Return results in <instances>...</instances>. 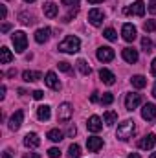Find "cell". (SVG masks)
<instances>
[{
	"mask_svg": "<svg viewBox=\"0 0 156 158\" xmlns=\"http://www.w3.org/2000/svg\"><path fill=\"white\" fill-rule=\"evenodd\" d=\"M151 74H153V76L156 77V59L153 61V64H151Z\"/></svg>",
	"mask_w": 156,
	"mask_h": 158,
	"instance_id": "f6af8a7d",
	"label": "cell"
},
{
	"mask_svg": "<svg viewBox=\"0 0 156 158\" xmlns=\"http://www.w3.org/2000/svg\"><path fill=\"white\" fill-rule=\"evenodd\" d=\"M142 101H143L142 94H127V98H125V109L127 110H134Z\"/></svg>",
	"mask_w": 156,
	"mask_h": 158,
	"instance_id": "8992f818",
	"label": "cell"
},
{
	"mask_svg": "<svg viewBox=\"0 0 156 158\" xmlns=\"http://www.w3.org/2000/svg\"><path fill=\"white\" fill-rule=\"evenodd\" d=\"M130 83H132L134 88H143L147 85V79L143 77V76H134V77L130 79Z\"/></svg>",
	"mask_w": 156,
	"mask_h": 158,
	"instance_id": "484cf974",
	"label": "cell"
},
{
	"mask_svg": "<svg viewBox=\"0 0 156 158\" xmlns=\"http://www.w3.org/2000/svg\"><path fill=\"white\" fill-rule=\"evenodd\" d=\"M76 66H77V70L83 76H90V72H92V68L88 66V63H86L84 59H79L77 63H76Z\"/></svg>",
	"mask_w": 156,
	"mask_h": 158,
	"instance_id": "603a6c76",
	"label": "cell"
},
{
	"mask_svg": "<svg viewBox=\"0 0 156 158\" xmlns=\"http://www.w3.org/2000/svg\"><path fill=\"white\" fill-rule=\"evenodd\" d=\"M136 26H132V24H123V28H121V35H123V39L127 40V42H132V40L136 39Z\"/></svg>",
	"mask_w": 156,
	"mask_h": 158,
	"instance_id": "30bf717a",
	"label": "cell"
},
{
	"mask_svg": "<svg viewBox=\"0 0 156 158\" xmlns=\"http://www.w3.org/2000/svg\"><path fill=\"white\" fill-rule=\"evenodd\" d=\"M127 158H142V156H140L138 153H130V155H129V156H127Z\"/></svg>",
	"mask_w": 156,
	"mask_h": 158,
	"instance_id": "7dc6e473",
	"label": "cell"
},
{
	"mask_svg": "<svg viewBox=\"0 0 156 158\" xmlns=\"http://www.w3.org/2000/svg\"><path fill=\"white\" fill-rule=\"evenodd\" d=\"M13 61V53L4 46V48H0V63L2 64H7V63H11Z\"/></svg>",
	"mask_w": 156,
	"mask_h": 158,
	"instance_id": "7402d4cb",
	"label": "cell"
},
{
	"mask_svg": "<svg viewBox=\"0 0 156 158\" xmlns=\"http://www.w3.org/2000/svg\"><path fill=\"white\" fill-rule=\"evenodd\" d=\"M39 143H40V140L35 132H28L24 136V145L26 147H39Z\"/></svg>",
	"mask_w": 156,
	"mask_h": 158,
	"instance_id": "d6986e66",
	"label": "cell"
},
{
	"mask_svg": "<svg viewBox=\"0 0 156 158\" xmlns=\"http://www.w3.org/2000/svg\"><path fill=\"white\" fill-rule=\"evenodd\" d=\"M79 156H81V147L77 143H72L68 147V158H79Z\"/></svg>",
	"mask_w": 156,
	"mask_h": 158,
	"instance_id": "4316f807",
	"label": "cell"
},
{
	"mask_svg": "<svg viewBox=\"0 0 156 158\" xmlns=\"http://www.w3.org/2000/svg\"><path fill=\"white\" fill-rule=\"evenodd\" d=\"M156 145V134H147V136H143L142 140H140V143H138V147L140 149H143V151H149V149H153Z\"/></svg>",
	"mask_w": 156,
	"mask_h": 158,
	"instance_id": "9c48e42d",
	"label": "cell"
},
{
	"mask_svg": "<svg viewBox=\"0 0 156 158\" xmlns=\"http://www.w3.org/2000/svg\"><path fill=\"white\" fill-rule=\"evenodd\" d=\"M90 4H99V2H103V0H88Z\"/></svg>",
	"mask_w": 156,
	"mask_h": 158,
	"instance_id": "681fc988",
	"label": "cell"
},
{
	"mask_svg": "<svg viewBox=\"0 0 156 158\" xmlns=\"http://www.w3.org/2000/svg\"><path fill=\"white\" fill-rule=\"evenodd\" d=\"M97 59H99L101 63H110V61L114 59V50L109 48V46H101V48H97Z\"/></svg>",
	"mask_w": 156,
	"mask_h": 158,
	"instance_id": "ba28073f",
	"label": "cell"
},
{
	"mask_svg": "<svg viewBox=\"0 0 156 158\" xmlns=\"http://www.w3.org/2000/svg\"><path fill=\"white\" fill-rule=\"evenodd\" d=\"M72 114H74V107L70 103H61L59 105V114H57L59 121H70Z\"/></svg>",
	"mask_w": 156,
	"mask_h": 158,
	"instance_id": "5b68a950",
	"label": "cell"
},
{
	"mask_svg": "<svg viewBox=\"0 0 156 158\" xmlns=\"http://www.w3.org/2000/svg\"><path fill=\"white\" fill-rule=\"evenodd\" d=\"M134 131H136L134 121H132V119H125L123 123H119V125H117L116 136L121 140V142H127V140H130V138H132Z\"/></svg>",
	"mask_w": 156,
	"mask_h": 158,
	"instance_id": "6da1fadb",
	"label": "cell"
},
{
	"mask_svg": "<svg viewBox=\"0 0 156 158\" xmlns=\"http://www.w3.org/2000/svg\"><path fill=\"white\" fill-rule=\"evenodd\" d=\"M2 158H13V156H11V153H9V151H6V153L2 155Z\"/></svg>",
	"mask_w": 156,
	"mask_h": 158,
	"instance_id": "c3c4849f",
	"label": "cell"
},
{
	"mask_svg": "<svg viewBox=\"0 0 156 158\" xmlns=\"http://www.w3.org/2000/svg\"><path fill=\"white\" fill-rule=\"evenodd\" d=\"M116 119H117V114L114 110H107V112H105V123H107V125H114Z\"/></svg>",
	"mask_w": 156,
	"mask_h": 158,
	"instance_id": "f1b7e54d",
	"label": "cell"
},
{
	"mask_svg": "<svg viewBox=\"0 0 156 158\" xmlns=\"http://www.w3.org/2000/svg\"><path fill=\"white\" fill-rule=\"evenodd\" d=\"M151 158H156V153H153V155H151Z\"/></svg>",
	"mask_w": 156,
	"mask_h": 158,
	"instance_id": "f5cc1de1",
	"label": "cell"
},
{
	"mask_svg": "<svg viewBox=\"0 0 156 158\" xmlns=\"http://www.w3.org/2000/svg\"><path fill=\"white\" fill-rule=\"evenodd\" d=\"M33 98H35V99H42V98H44V92H42V90H35V92H33Z\"/></svg>",
	"mask_w": 156,
	"mask_h": 158,
	"instance_id": "f35d334b",
	"label": "cell"
},
{
	"mask_svg": "<svg viewBox=\"0 0 156 158\" xmlns=\"http://www.w3.org/2000/svg\"><path fill=\"white\" fill-rule=\"evenodd\" d=\"M0 15H2V20L6 19V15H7V9H6V6H0Z\"/></svg>",
	"mask_w": 156,
	"mask_h": 158,
	"instance_id": "ab89813d",
	"label": "cell"
},
{
	"mask_svg": "<svg viewBox=\"0 0 156 158\" xmlns=\"http://www.w3.org/2000/svg\"><path fill=\"white\" fill-rule=\"evenodd\" d=\"M40 77H42V74H40V72H30V70H26V72L22 74V79H24V81H28V83L39 81Z\"/></svg>",
	"mask_w": 156,
	"mask_h": 158,
	"instance_id": "cb8c5ba5",
	"label": "cell"
},
{
	"mask_svg": "<svg viewBox=\"0 0 156 158\" xmlns=\"http://www.w3.org/2000/svg\"><path fill=\"white\" fill-rule=\"evenodd\" d=\"M103 37H105L107 40H112V42H114V40H117V33L112 30V28H107V30L103 31Z\"/></svg>",
	"mask_w": 156,
	"mask_h": 158,
	"instance_id": "f546056e",
	"label": "cell"
},
{
	"mask_svg": "<svg viewBox=\"0 0 156 158\" xmlns=\"http://www.w3.org/2000/svg\"><path fill=\"white\" fill-rule=\"evenodd\" d=\"M153 96L156 98V83H154V86H153Z\"/></svg>",
	"mask_w": 156,
	"mask_h": 158,
	"instance_id": "f907efd6",
	"label": "cell"
},
{
	"mask_svg": "<svg viewBox=\"0 0 156 158\" xmlns=\"http://www.w3.org/2000/svg\"><path fill=\"white\" fill-rule=\"evenodd\" d=\"M57 66H59V70H61V72H66V74H70V72H72V66H70V63H66V61H61Z\"/></svg>",
	"mask_w": 156,
	"mask_h": 158,
	"instance_id": "d6a6232c",
	"label": "cell"
},
{
	"mask_svg": "<svg viewBox=\"0 0 156 158\" xmlns=\"http://www.w3.org/2000/svg\"><path fill=\"white\" fill-rule=\"evenodd\" d=\"M149 11H151L153 15H156V2H151V6H149Z\"/></svg>",
	"mask_w": 156,
	"mask_h": 158,
	"instance_id": "ee69618b",
	"label": "cell"
},
{
	"mask_svg": "<svg viewBox=\"0 0 156 158\" xmlns=\"http://www.w3.org/2000/svg\"><path fill=\"white\" fill-rule=\"evenodd\" d=\"M86 127L90 132H99L103 129V123H101V118L99 116H90L88 121H86Z\"/></svg>",
	"mask_w": 156,
	"mask_h": 158,
	"instance_id": "5bb4252c",
	"label": "cell"
},
{
	"mask_svg": "<svg viewBox=\"0 0 156 158\" xmlns=\"http://www.w3.org/2000/svg\"><path fill=\"white\" fill-rule=\"evenodd\" d=\"M64 6H74V7H77V4H79V0H61Z\"/></svg>",
	"mask_w": 156,
	"mask_h": 158,
	"instance_id": "74e56055",
	"label": "cell"
},
{
	"mask_svg": "<svg viewBox=\"0 0 156 158\" xmlns=\"http://www.w3.org/2000/svg\"><path fill=\"white\" fill-rule=\"evenodd\" d=\"M50 116H51V110H50L48 105H40L39 109H37V118H39L40 121H48Z\"/></svg>",
	"mask_w": 156,
	"mask_h": 158,
	"instance_id": "44dd1931",
	"label": "cell"
},
{
	"mask_svg": "<svg viewBox=\"0 0 156 158\" xmlns=\"http://www.w3.org/2000/svg\"><path fill=\"white\" fill-rule=\"evenodd\" d=\"M48 156H50V158H59V156H61V151H59L57 147H51V149L48 151Z\"/></svg>",
	"mask_w": 156,
	"mask_h": 158,
	"instance_id": "e575fe53",
	"label": "cell"
},
{
	"mask_svg": "<svg viewBox=\"0 0 156 158\" xmlns=\"http://www.w3.org/2000/svg\"><path fill=\"white\" fill-rule=\"evenodd\" d=\"M114 101V96L110 94V92H107V94H103V98H101V103L103 105H110Z\"/></svg>",
	"mask_w": 156,
	"mask_h": 158,
	"instance_id": "836d02e7",
	"label": "cell"
},
{
	"mask_svg": "<svg viewBox=\"0 0 156 158\" xmlns=\"http://www.w3.org/2000/svg\"><path fill=\"white\" fill-rule=\"evenodd\" d=\"M79 48H81V40L74 35H68L59 44V52H64V53H76V52H79Z\"/></svg>",
	"mask_w": 156,
	"mask_h": 158,
	"instance_id": "7a4b0ae2",
	"label": "cell"
},
{
	"mask_svg": "<svg viewBox=\"0 0 156 158\" xmlns=\"http://www.w3.org/2000/svg\"><path fill=\"white\" fill-rule=\"evenodd\" d=\"M22 119H24V112H22V110H17V112L9 118V129H11V131H18L20 125H22Z\"/></svg>",
	"mask_w": 156,
	"mask_h": 158,
	"instance_id": "7c38bea8",
	"label": "cell"
},
{
	"mask_svg": "<svg viewBox=\"0 0 156 158\" xmlns=\"http://www.w3.org/2000/svg\"><path fill=\"white\" fill-rule=\"evenodd\" d=\"M90 101H92V103H97V101H99V96H97V92H94V94L90 96Z\"/></svg>",
	"mask_w": 156,
	"mask_h": 158,
	"instance_id": "60d3db41",
	"label": "cell"
},
{
	"mask_svg": "<svg viewBox=\"0 0 156 158\" xmlns=\"http://www.w3.org/2000/svg\"><path fill=\"white\" fill-rule=\"evenodd\" d=\"M142 118L145 121H153L156 118V105L153 103H145L143 109H142Z\"/></svg>",
	"mask_w": 156,
	"mask_h": 158,
	"instance_id": "8fae6325",
	"label": "cell"
},
{
	"mask_svg": "<svg viewBox=\"0 0 156 158\" xmlns=\"http://www.w3.org/2000/svg\"><path fill=\"white\" fill-rule=\"evenodd\" d=\"M4 96H6V86H2V88H0V98L4 99Z\"/></svg>",
	"mask_w": 156,
	"mask_h": 158,
	"instance_id": "bcb514c9",
	"label": "cell"
},
{
	"mask_svg": "<svg viewBox=\"0 0 156 158\" xmlns=\"http://www.w3.org/2000/svg\"><path fill=\"white\" fill-rule=\"evenodd\" d=\"M13 44H15V52L17 53H22L24 50H26V46H28V37H26V33L24 31H15L13 33Z\"/></svg>",
	"mask_w": 156,
	"mask_h": 158,
	"instance_id": "3957f363",
	"label": "cell"
},
{
	"mask_svg": "<svg viewBox=\"0 0 156 158\" xmlns=\"http://www.w3.org/2000/svg\"><path fill=\"white\" fill-rule=\"evenodd\" d=\"M143 30H145L147 33H151V31H156V20H154V19L147 20V22L143 24Z\"/></svg>",
	"mask_w": 156,
	"mask_h": 158,
	"instance_id": "1f68e13d",
	"label": "cell"
},
{
	"mask_svg": "<svg viewBox=\"0 0 156 158\" xmlns=\"http://www.w3.org/2000/svg\"><path fill=\"white\" fill-rule=\"evenodd\" d=\"M18 19H20V22L26 24V26H31V24L35 22V17H33V15H28V13H20Z\"/></svg>",
	"mask_w": 156,
	"mask_h": 158,
	"instance_id": "83f0119b",
	"label": "cell"
},
{
	"mask_svg": "<svg viewBox=\"0 0 156 158\" xmlns=\"http://www.w3.org/2000/svg\"><path fill=\"white\" fill-rule=\"evenodd\" d=\"M42 11H44V15H46L48 19H55L57 13H59V7H57L53 2H46V4L42 6Z\"/></svg>",
	"mask_w": 156,
	"mask_h": 158,
	"instance_id": "e0dca14e",
	"label": "cell"
},
{
	"mask_svg": "<svg viewBox=\"0 0 156 158\" xmlns=\"http://www.w3.org/2000/svg\"><path fill=\"white\" fill-rule=\"evenodd\" d=\"M76 15H77V7H74V9H72V11H70V13H68V15L64 17V22H70V20H72V19H74Z\"/></svg>",
	"mask_w": 156,
	"mask_h": 158,
	"instance_id": "d590c367",
	"label": "cell"
},
{
	"mask_svg": "<svg viewBox=\"0 0 156 158\" xmlns=\"http://www.w3.org/2000/svg\"><path fill=\"white\" fill-rule=\"evenodd\" d=\"M125 15H138V17H143L145 15V2L143 0H136L132 7H125L123 9Z\"/></svg>",
	"mask_w": 156,
	"mask_h": 158,
	"instance_id": "277c9868",
	"label": "cell"
},
{
	"mask_svg": "<svg viewBox=\"0 0 156 158\" xmlns=\"http://www.w3.org/2000/svg\"><path fill=\"white\" fill-rule=\"evenodd\" d=\"M24 2H26V4H31V2H35V0H24Z\"/></svg>",
	"mask_w": 156,
	"mask_h": 158,
	"instance_id": "816d5d0a",
	"label": "cell"
},
{
	"mask_svg": "<svg viewBox=\"0 0 156 158\" xmlns=\"http://www.w3.org/2000/svg\"><path fill=\"white\" fill-rule=\"evenodd\" d=\"M103 19H105V13L101 9H90L88 11V22L92 26H101L103 24Z\"/></svg>",
	"mask_w": 156,
	"mask_h": 158,
	"instance_id": "52a82bcc",
	"label": "cell"
},
{
	"mask_svg": "<svg viewBox=\"0 0 156 158\" xmlns=\"http://www.w3.org/2000/svg\"><path fill=\"white\" fill-rule=\"evenodd\" d=\"M153 2H156V0H153Z\"/></svg>",
	"mask_w": 156,
	"mask_h": 158,
	"instance_id": "db71d44e",
	"label": "cell"
},
{
	"mask_svg": "<svg viewBox=\"0 0 156 158\" xmlns=\"http://www.w3.org/2000/svg\"><path fill=\"white\" fill-rule=\"evenodd\" d=\"M48 140H51V142H61L63 140V132L59 131V129H51V131H48Z\"/></svg>",
	"mask_w": 156,
	"mask_h": 158,
	"instance_id": "d4e9b609",
	"label": "cell"
},
{
	"mask_svg": "<svg viewBox=\"0 0 156 158\" xmlns=\"http://www.w3.org/2000/svg\"><path fill=\"white\" fill-rule=\"evenodd\" d=\"M44 81H46V85H48L51 90H59V88H61V83H59V79L55 76V72H48Z\"/></svg>",
	"mask_w": 156,
	"mask_h": 158,
	"instance_id": "ac0fdd59",
	"label": "cell"
},
{
	"mask_svg": "<svg viewBox=\"0 0 156 158\" xmlns=\"http://www.w3.org/2000/svg\"><path fill=\"white\" fill-rule=\"evenodd\" d=\"M99 79H101L105 85H109V86L116 83V76H114L110 70H107V68H101V70H99Z\"/></svg>",
	"mask_w": 156,
	"mask_h": 158,
	"instance_id": "2e32d148",
	"label": "cell"
},
{
	"mask_svg": "<svg viewBox=\"0 0 156 158\" xmlns=\"http://www.w3.org/2000/svg\"><path fill=\"white\" fill-rule=\"evenodd\" d=\"M22 158H40V156L37 155V153H26Z\"/></svg>",
	"mask_w": 156,
	"mask_h": 158,
	"instance_id": "b9f144b4",
	"label": "cell"
},
{
	"mask_svg": "<svg viewBox=\"0 0 156 158\" xmlns=\"http://www.w3.org/2000/svg\"><path fill=\"white\" fill-rule=\"evenodd\" d=\"M9 30H11V24H7V22L2 24V33H6V31H9Z\"/></svg>",
	"mask_w": 156,
	"mask_h": 158,
	"instance_id": "7bdbcfd3",
	"label": "cell"
},
{
	"mask_svg": "<svg viewBox=\"0 0 156 158\" xmlns=\"http://www.w3.org/2000/svg\"><path fill=\"white\" fill-rule=\"evenodd\" d=\"M86 147L90 153H97L101 147H103V138H97V136H92L86 140Z\"/></svg>",
	"mask_w": 156,
	"mask_h": 158,
	"instance_id": "4fadbf2b",
	"label": "cell"
},
{
	"mask_svg": "<svg viewBox=\"0 0 156 158\" xmlns=\"http://www.w3.org/2000/svg\"><path fill=\"white\" fill-rule=\"evenodd\" d=\"M121 55H123V59L127 61V63H130V64H134L136 61H138V52L134 50V48H123L121 50Z\"/></svg>",
	"mask_w": 156,
	"mask_h": 158,
	"instance_id": "9a60e30c",
	"label": "cell"
},
{
	"mask_svg": "<svg viewBox=\"0 0 156 158\" xmlns=\"http://www.w3.org/2000/svg\"><path fill=\"white\" fill-rule=\"evenodd\" d=\"M50 33H51V30L50 28H40L35 31V40L39 42V44H44L46 40L50 39Z\"/></svg>",
	"mask_w": 156,
	"mask_h": 158,
	"instance_id": "ffe728a7",
	"label": "cell"
},
{
	"mask_svg": "<svg viewBox=\"0 0 156 158\" xmlns=\"http://www.w3.org/2000/svg\"><path fill=\"white\" fill-rule=\"evenodd\" d=\"M76 132H77V129H76V125H70V127H68V131H66V134H68L70 138H74V136H76Z\"/></svg>",
	"mask_w": 156,
	"mask_h": 158,
	"instance_id": "8d00e7d4",
	"label": "cell"
},
{
	"mask_svg": "<svg viewBox=\"0 0 156 158\" xmlns=\"http://www.w3.org/2000/svg\"><path fill=\"white\" fill-rule=\"evenodd\" d=\"M142 48H143L145 53H151V52H153V42H151L149 37H143V39H142Z\"/></svg>",
	"mask_w": 156,
	"mask_h": 158,
	"instance_id": "4dcf8cb0",
	"label": "cell"
}]
</instances>
